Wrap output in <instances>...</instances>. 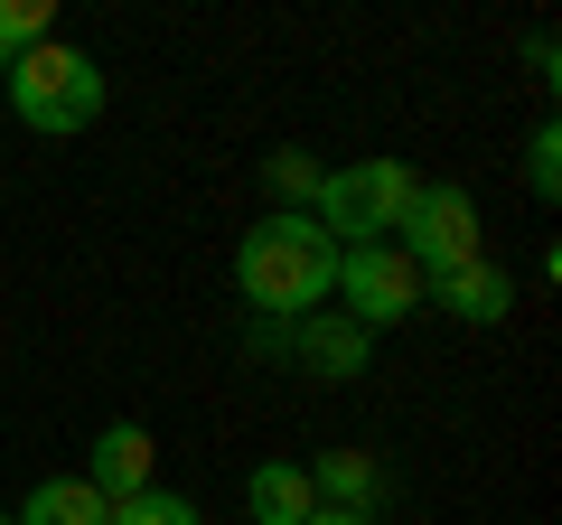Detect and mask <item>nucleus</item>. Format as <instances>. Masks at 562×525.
Wrapping results in <instances>:
<instances>
[{"instance_id": "1", "label": "nucleus", "mask_w": 562, "mask_h": 525, "mask_svg": "<svg viewBox=\"0 0 562 525\" xmlns=\"http://www.w3.org/2000/svg\"><path fill=\"white\" fill-rule=\"evenodd\" d=\"M328 282H338V244L319 235V216H272L262 206V225H244L235 291L254 320H310V310H328Z\"/></svg>"}, {"instance_id": "2", "label": "nucleus", "mask_w": 562, "mask_h": 525, "mask_svg": "<svg viewBox=\"0 0 562 525\" xmlns=\"http://www.w3.org/2000/svg\"><path fill=\"white\" fill-rule=\"evenodd\" d=\"M0 85H10V113L38 132V142H66V132H94L103 122V57L94 47H76V38H47V47H29L20 66H0Z\"/></svg>"}, {"instance_id": "3", "label": "nucleus", "mask_w": 562, "mask_h": 525, "mask_svg": "<svg viewBox=\"0 0 562 525\" xmlns=\"http://www.w3.org/2000/svg\"><path fill=\"white\" fill-rule=\"evenodd\" d=\"M413 188H422L413 169L375 150V160L328 169L319 198H310V216H319V235L338 244V254H347V244H394V225H403V206H413Z\"/></svg>"}, {"instance_id": "4", "label": "nucleus", "mask_w": 562, "mask_h": 525, "mask_svg": "<svg viewBox=\"0 0 562 525\" xmlns=\"http://www.w3.org/2000/svg\"><path fill=\"white\" fill-rule=\"evenodd\" d=\"M394 254L413 262L422 282H431V272L479 262V254H487V244H479V198H469L460 179H422L413 206H403V225H394Z\"/></svg>"}, {"instance_id": "5", "label": "nucleus", "mask_w": 562, "mask_h": 525, "mask_svg": "<svg viewBox=\"0 0 562 525\" xmlns=\"http://www.w3.org/2000/svg\"><path fill=\"white\" fill-rule=\"evenodd\" d=\"M328 310L357 320L366 338H375V328H403L422 310V272L394 254V244H347V254H338V282H328Z\"/></svg>"}, {"instance_id": "6", "label": "nucleus", "mask_w": 562, "mask_h": 525, "mask_svg": "<svg viewBox=\"0 0 562 525\" xmlns=\"http://www.w3.org/2000/svg\"><path fill=\"white\" fill-rule=\"evenodd\" d=\"M150 469H160V442H150L140 423H103V432H94V450H85V488H94L103 506L140 498V488H160Z\"/></svg>"}, {"instance_id": "7", "label": "nucleus", "mask_w": 562, "mask_h": 525, "mask_svg": "<svg viewBox=\"0 0 562 525\" xmlns=\"http://www.w3.org/2000/svg\"><path fill=\"white\" fill-rule=\"evenodd\" d=\"M366 357H375V338H366L357 320H338V310H310V320H291V366L319 384H357Z\"/></svg>"}, {"instance_id": "8", "label": "nucleus", "mask_w": 562, "mask_h": 525, "mask_svg": "<svg viewBox=\"0 0 562 525\" xmlns=\"http://www.w3.org/2000/svg\"><path fill=\"white\" fill-rule=\"evenodd\" d=\"M422 301L431 310H450L460 328H506V310H516V282H506V262H460V272H431L422 282Z\"/></svg>"}, {"instance_id": "9", "label": "nucleus", "mask_w": 562, "mask_h": 525, "mask_svg": "<svg viewBox=\"0 0 562 525\" xmlns=\"http://www.w3.org/2000/svg\"><path fill=\"white\" fill-rule=\"evenodd\" d=\"M244 516H254V525H310V516H319L310 469L301 460H262L254 479H244Z\"/></svg>"}, {"instance_id": "10", "label": "nucleus", "mask_w": 562, "mask_h": 525, "mask_svg": "<svg viewBox=\"0 0 562 525\" xmlns=\"http://www.w3.org/2000/svg\"><path fill=\"white\" fill-rule=\"evenodd\" d=\"M310 469V488H319V506H347V516H375V498H384V469H375V450H319V460H301Z\"/></svg>"}, {"instance_id": "11", "label": "nucleus", "mask_w": 562, "mask_h": 525, "mask_svg": "<svg viewBox=\"0 0 562 525\" xmlns=\"http://www.w3.org/2000/svg\"><path fill=\"white\" fill-rule=\"evenodd\" d=\"M103 516H113V506L85 488V469L76 479H38L20 506H10V525H103Z\"/></svg>"}, {"instance_id": "12", "label": "nucleus", "mask_w": 562, "mask_h": 525, "mask_svg": "<svg viewBox=\"0 0 562 525\" xmlns=\"http://www.w3.org/2000/svg\"><path fill=\"white\" fill-rule=\"evenodd\" d=\"M262 198H272V216H310V198H319V179L328 169L310 160V150H262Z\"/></svg>"}, {"instance_id": "13", "label": "nucleus", "mask_w": 562, "mask_h": 525, "mask_svg": "<svg viewBox=\"0 0 562 525\" xmlns=\"http://www.w3.org/2000/svg\"><path fill=\"white\" fill-rule=\"evenodd\" d=\"M47 38H57V0H0V66H20Z\"/></svg>"}, {"instance_id": "14", "label": "nucleus", "mask_w": 562, "mask_h": 525, "mask_svg": "<svg viewBox=\"0 0 562 525\" xmlns=\"http://www.w3.org/2000/svg\"><path fill=\"white\" fill-rule=\"evenodd\" d=\"M103 525H206L198 498H179V488H140V498H122Z\"/></svg>"}, {"instance_id": "15", "label": "nucleus", "mask_w": 562, "mask_h": 525, "mask_svg": "<svg viewBox=\"0 0 562 525\" xmlns=\"http://www.w3.org/2000/svg\"><path fill=\"white\" fill-rule=\"evenodd\" d=\"M525 188H535L543 206L562 198V132L553 122H535V142H525Z\"/></svg>"}, {"instance_id": "16", "label": "nucleus", "mask_w": 562, "mask_h": 525, "mask_svg": "<svg viewBox=\"0 0 562 525\" xmlns=\"http://www.w3.org/2000/svg\"><path fill=\"white\" fill-rule=\"evenodd\" d=\"M244 347H254V357H291V320H254Z\"/></svg>"}, {"instance_id": "17", "label": "nucleus", "mask_w": 562, "mask_h": 525, "mask_svg": "<svg viewBox=\"0 0 562 525\" xmlns=\"http://www.w3.org/2000/svg\"><path fill=\"white\" fill-rule=\"evenodd\" d=\"M525 66H535V85L553 94V29H535V38H525Z\"/></svg>"}, {"instance_id": "18", "label": "nucleus", "mask_w": 562, "mask_h": 525, "mask_svg": "<svg viewBox=\"0 0 562 525\" xmlns=\"http://www.w3.org/2000/svg\"><path fill=\"white\" fill-rule=\"evenodd\" d=\"M310 525H375V516H347V506H319V516H310Z\"/></svg>"}, {"instance_id": "19", "label": "nucleus", "mask_w": 562, "mask_h": 525, "mask_svg": "<svg viewBox=\"0 0 562 525\" xmlns=\"http://www.w3.org/2000/svg\"><path fill=\"white\" fill-rule=\"evenodd\" d=\"M0 525H10V506H0Z\"/></svg>"}]
</instances>
